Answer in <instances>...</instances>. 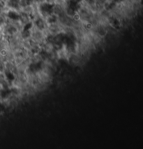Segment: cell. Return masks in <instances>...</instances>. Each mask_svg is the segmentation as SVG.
Segmentation results:
<instances>
[{
    "label": "cell",
    "mask_w": 143,
    "mask_h": 149,
    "mask_svg": "<svg viewBox=\"0 0 143 149\" xmlns=\"http://www.w3.org/2000/svg\"><path fill=\"white\" fill-rule=\"evenodd\" d=\"M39 11L42 15L48 17L52 13H54L55 4L48 2V1H41V4L39 5Z\"/></svg>",
    "instance_id": "1"
},
{
    "label": "cell",
    "mask_w": 143,
    "mask_h": 149,
    "mask_svg": "<svg viewBox=\"0 0 143 149\" xmlns=\"http://www.w3.org/2000/svg\"><path fill=\"white\" fill-rule=\"evenodd\" d=\"M4 27V33L5 35L8 37L13 36L17 34L18 29L15 25L13 24H6Z\"/></svg>",
    "instance_id": "2"
},
{
    "label": "cell",
    "mask_w": 143,
    "mask_h": 149,
    "mask_svg": "<svg viewBox=\"0 0 143 149\" xmlns=\"http://www.w3.org/2000/svg\"><path fill=\"white\" fill-rule=\"evenodd\" d=\"M42 69H43V62H41V61L31 63L29 66V68H28L29 72L31 73H33V74L39 73Z\"/></svg>",
    "instance_id": "3"
},
{
    "label": "cell",
    "mask_w": 143,
    "mask_h": 149,
    "mask_svg": "<svg viewBox=\"0 0 143 149\" xmlns=\"http://www.w3.org/2000/svg\"><path fill=\"white\" fill-rule=\"evenodd\" d=\"M6 18L12 22H19V17L20 13L18 11L13 9H9L6 13Z\"/></svg>",
    "instance_id": "4"
},
{
    "label": "cell",
    "mask_w": 143,
    "mask_h": 149,
    "mask_svg": "<svg viewBox=\"0 0 143 149\" xmlns=\"http://www.w3.org/2000/svg\"><path fill=\"white\" fill-rule=\"evenodd\" d=\"M6 5L9 8V9L18 11L20 9V0H8L6 2Z\"/></svg>",
    "instance_id": "5"
},
{
    "label": "cell",
    "mask_w": 143,
    "mask_h": 149,
    "mask_svg": "<svg viewBox=\"0 0 143 149\" xmlns=\"http://www.w3.org/2000/svg\"><path fill=\"white\" fill-rule=\"evenodd\" d=\"M33 25L36 26L37 30L39 31H43L45 29V26H46V23H45V20L42 18H37L35 19Z\"/></svg>",
    "instance_id": "6"
},
{
    "label": "cell",
    "mask_w": 143,
    "mask_h": 149,
    "mask_svg": "<svg viewBox=\"0 0 143 149\" xmlns=\"http://www.w3.org/2000/svg\"><path fill=\"white\" fill-rule=\"evenodd\" d=\"M4 76L9 83L13 82L15 79V74H14V73H13L11 70H9V69H6V70H5Z\"/></svg>",
    "instance_id": "7"
},
{
    "label": "cell",
    "mask_w": 143,
    "mask_h": 149,
    "mask_svg": "<svg viewBox=\"0 0 143 149\" xmlns=\"http://www.w3.org/2000/svg\"><path fill=\"white\" fill-rule=\"evenodd\" d=\"M6 24V18H4V16L0 15V28L1 27H4L5 26V25Z\"/></svg>",
    "instance_id": "8"
},
{
    "label": "cell",
    "mask_w": 143,
    "mask_h": 149,
    "mask_svg": "<svg viewBox=\"0 0 143 149\" xmlns=\"http://www.w3.org/2000/svg\"><path fill=\"white\" fill-rule=\"evenodd\" d=\"M4 110H5V105H4V103L0 102V114L4 112Z\"/></svg>",
    "instance_id": "9"
},
{
    "label": "cell",
    "mask_w": 143,
    "mask_h": 149,
    "mask_svg": "<svg viewBox=\"0 0 143 149\" xmlns=\"http://www.w3.org/2000/svg\"><path fill=\"white\" fill-rule=\"evenodd\" d=\"M107 2V0H96V3L100 4V5H104Z\"/></svg>",
    "instance_id": "10"
},
{
    "label": "cell",
    "mask_w": 143,
    "mask_h": 149,
    "mask_svg": "<svg viewBox=\"0 0 143 149\" xmlns=\"http://www.w3.org/2000/svg\"><path fill=\"white\" fill-rule=\"evenodd\" d=\"M83 1H85L87 4H91V5L96 4V0H83Z\"/></svg>",
    "instance_id": "11"
},
{
    "label": "cell",
    "mask_w": 143,
    "mask_h": 149,
    "mask_svg": "<svg viewBox=\"0 0 143 149\" xmlns=\"http://www.w3.org/2000/svg\"><path fill=\"white\" fill-rule=\"evenodd\" d=\"M111 1H112V2H114L115 4H119V3H122L124 0H111Z\"/></svg>",
    "instance_id": "12"
},
{
    "label": "cell",
    "mask_w": 143,
    "mask_h": 149,
    "mask_svg": "<svg viewBox=\"0 0 143 149\" xmlns=\"http://www.w3.org/2000/svg\"><path fill=\"white\" fill-rule=\"evenodd\" d=\"M72 1H76V2H78V3H80H80L82 2V1H83V0H72Z\"/></svg>",
    "instance_id": "13"
},
{
    "label": "cell",
    "mask_w": 143,
    "mask_h": 149,
    "mask_svg": "<svg viewBox=\"0 0 143 149\" xmlns=\"http://www.w3.org/2000/svg\"><path fill=\"white\" fill-rule=\"evenodd\" d=\"M38 1H43V0H38Z\"/></svg>",
    "instance_id": "14"
},
{
    "label": "cell",
    "mask_w": 143,
    "mask_h": 149,
    "mask_svg": "<svg viewBox=\"0 0 143 149\" xmlns=\"http://www.w3.org/2000/svg\"><path fill=\"white\" fill-rule=\"evenodd\" d=\"M3 1H5V2H6V1H7L8 0H3Z\"/></svg>",
    "instance_id": "15"
}]
</instances>
